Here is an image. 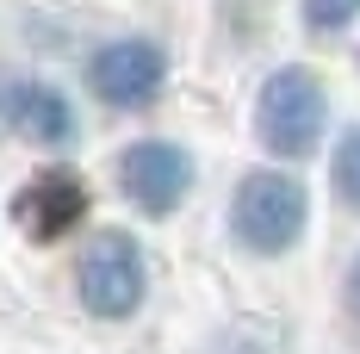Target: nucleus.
<instances>
[{"instance_id":"9d476101","label":"nucleus","mask_w":360,"mask_h":354,"mask_svg":"<svg viewBox=\"0 0 360 354\" xmlns=\"http://www.w3.org/2000/svg\"><path fill=\"white\" fill-rule=\"evenodd\" d=\"M348 311H354V323H360V255H354V267H348Z\"/></svg>"},{"instance_id":"1a4fd4ad","label":"nucleus","mask_w":360,"mask_h":354,"mask_svg":"<svg viewBox=\"0 0 360 354\" xmlns=\"http://www.w3.org/2000/svg\"><path fill=\"white\" fill-rule=\"evenodd\" d=\"M329 175H335V193H342V199L360 212V125L335 143V168H329Z\"/></svg>"},{"instance_id":"20e7f679","label":"nucleus","mask_w":360,"mask_h":354,"mask_svg":"<svg viewBox=\"0 0 360 354\" xmlns=\"http://www.w3.org/2000/svg\"><path fill=\"white\" fill-rule=\"evenodd\" d=\"M118 180H124V199L149 217H168L186 199V187H193V156L180 149V143H131L124 156H118Z\"/></svg>"},{"instance_id":"423d86ee","label":"nucleus","mask_w":360,"mask_h":354,"mask_svg":"<svg viewBox=\"0 0 360 354\" xmlns=\"http://www.w3.org/2000/svg\"><path fill=\"white\" fill-rule=\"evenodd\" d=\"M81 212H87V187L75 175H63V168H50V175H37L19 199H13V217L25 224V236L32 243H56L69 224H81Z\"/></svg>"},{"instance_id":"0eeeda50","label":"nucleus","mask_w":360,"mask_h":354,"mask_svg":"<svg viewBox=\"0 0 360 354\" xmlns=\"http://www.w3.org/2000/svg\"><path fill=\"white\" fill-rule=\"evenodd\" d=\"M0 118H6L13 131H25L32 143H69L75 137V106L56 87H44V81H13V87H0Z\"/></svg>"},{"instance_id":"6e6552de","label":"nucleus","mask_w":360,"mask_h":354,"mask_svg":"<svg viewBox=\"0 0 360 354\" xmlns=\"http://www.w3.org/2000/svg\"><path fill=\"white\" fill-rule=\"evenodd\" d=\"M298 19H304V32H342V25H354L360 19V0H298Z\"/></svg>"},{"instance_id":"39448f33","label":"nucleus","mask_w":360,"mask_h":354,"mask_svg":"<svg viewBox=\"0 0 360 354\" xmlns=\"http://www.w3.org/2000/svg\"><path fill=\"white\" fill-rule=\"evenodd\" d=\"M162 75H168V56L149 37H118V44H106L87 63V81H94V94L106 106H149L155 87H162Z\"/></svg>"},{"instance_id":"7ed1b4c3","label":"nucleus","mask_w":360,"mask_h":354,"mask_svg":"<svg viewBox=\"0 0 360 354\" xmlns=\"http://www.w3.org/2000/svg\"><path fill=\"white\" fill-rule=\"evenodd\" d=\"M75 286H81V305L94 317H106V323L131 317L149 292V261H143V248H137V236L100 230L87 243V255H81V267H75Z\"/></svg>"},{"instance_id":"f257e3e1","label":"nucleus","mask_w":360,"mask_h":354,"mask_svg":"<svg viewBox=\"0 0 360 354\" xmlns=\"http://www.w3.org/2000/svg\"><path fill=\"white\" fill-rule=\"evenodd\" d=\"M311 224V193L298 175L280 168H255L243 175L236 199H230V236L249 248V255H286Z\"/></svg>"},{"instance_id":"f03ea898","label":"nucleus","mask_w":360,"mask_h":354,"mask_svg":"<svg viewBox=\"0 0 360 354\" xmlns=\"http://www.w3.org/2000/svg\"><path fill=\"white\" fill-rule=\"evenodd\" d=\"M323 118H329V94L317 81V69L286 63V69H274L261 81V100H255V137H261V149L298 162V156L317 149Z\"/></svg>"}]
</instances>
